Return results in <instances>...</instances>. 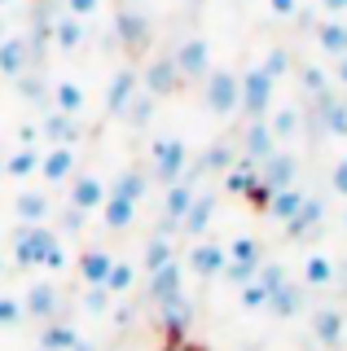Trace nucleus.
Here are the masks:
<instances>
[{"mask_svg": "<svg viewBox=\"0 0 347 351\" xmlns=\"http://www.w3.org/2000/svg\"><path fill=\"white\" fill-rule=\"evenodd\" d=\"M215 206H220V197H215V193H198V197L189 202V211H185V219H180L176 228H180L185 237H193V241H198L202 233H207V224H211Z\"/></svg>", "mask_w": 347, "mask_h": 351, "instance_id": "4be33fe9", "label": "nucleus"}, {"mask_svg": "<svg viewBox=\"0 0 347 351\" xmlns=\"http://www.w3.org/2000/svg\"><path fill=\"white\" fill-rule=\"evenodd\" d=\"M312 338H317L321 347H339V338H343V316L334 312V307L312 312Z\"/></svg>", "mask_w": 347, "mask_h": 351, "instance_id": "7c9ffc66", "label": "nucleus"}, {"mask_svg": "<svg viewBox=\"0 0 347 351\" xmlns=\"http://www.w3.org/2000/svg\"><path fill=\"white\" fill-rule=\"evenodd\" d=\"M67 263H71L67 241H53V250L45 255V263H40V268H45V272H67Z\"/></svg>", "mask_w": 347, "mask_h": 351, "instance_id": "49530a36", "label": "nucleus"}, {"mask_svg": "<svg viewBox=\"0 0 347 351\" xmlns=\"http://www.w3.org/2000/svg\"><path fill=\"white\" fill-rule=\"evenodd\" d=\"M40 136H45L49 145H75V141H80V119L49 106L45 119H40Z\"/></svg>", "mask_w": 347, "mask_h": 351, "instance_id": "6ab92c4d", "label": "nucleus"}, {"mask_svg": "<svg viewBox=\"0 0 347 351\" xmlns=\"http://www.w3.org/2000/svg\"><path fill=\"white\" fill-rule=\"evenodd\" d=\"M31 71V40L27 36H5L0 40V75L5 80H23Z\"/></svg>", "mask_w": 347, "mask_h": 351, "instance_id": "f3484780", "label": "nucleus"}, {"mask_svg": "<svg viewBox=\"0 0 347 351\" xmlns=\"http://www.w3.org/2000/svg\"><path fill=\"white\" fill-rule=\"evenodd\" d=\"M9 36V27H5V18H0V40H5Z\"/></svg>", "mask_w": 347, "mask_h": 351, "instance_id": "13d9d810", "label": "nucleus"}, {"mask_svg": "<svg viewBox=\"0 0 347 351\" xmlns=\"http://www.w3.org/2000/svg\"><path fill=\"white\" fill-rule=\"evenodd\" d=\"M224 259H229V255H224L220 241H202V237H198V241L189 246V255H185V268H189L198 281H215V277L224 272Z\"/></svg>", "mask_w": 347, "mask_h": 351, "instance_id": "9d476101", "label": "nucleus"}, {"mask_svg": "<svg viewBox=\"0 0 347 351\" xmlns=\"http://www.w3.org/2000/svg\"><path fill=\"white\" fill-rule=\"evenodd\" d=\"M237 290H242V307H246V312H259V307H268V285L259 281V277L242 281Z\"/></svg>", "mask_w": 347, "mask_h": 351, "instance_id": "a18cd8bd", "label": "nucleus"}, {"mask_svg": "<svg viewBox=\"0 0 347 351\" xmlns=\"http://www.w3.org/2000/svg\"><path fill=\"white\" fill-rule=\"evenodd\" d=\"M145 294L154 303H167V299H176V294H185V268H180V259H171V263H163L158 272H149Z\"/></svg>", "mask_w": 347, "mask_h": 351, "instance_id": "a211bd4d", "label": "nucleus"}, {"mask_svg": "<svg viewBox=\"0 0 347 351\" xmlns=\"http://www.w3.org/2000/svg\"><path fill=\"white\" fill-rule=\"evenodd\" d=\"M23 299H18V294H5L0 290V329H18L23 325Z\"/></svg>", "mask_w": 347, "mask_h": 351, "instance_id": "37998d69", "label": "nucleus"}, {"mask_svg": "<svg viewBox=\"0 0 347 351\" xmlns=\"http://www.w3.org/2000/svg\"><path fill=\"white\" fill-rule=\"evenodd\" d=\"M255 180H259V162H251V158H242V154H237V162L224 171V193L246 197V189H251Z\"/></svg>", "mask_w": 347, "mask_h": 351, "instance_id": "2f4dec72", "label": "nucleus"}, {"mask_svg": "<svg viewBox=\"0 0 347 351\" xmlns=\"http://www.w3.org/2000/svg\"><path fill=\"white\" fill-rule=\"evenodd\" d=\"M110 299L115 294L106 290V285H84V312L88 316H106L110 312Z\"/></svg>", "mask_w": 347, "mask_h": 351, "instance_id": "c03bdc74", "label": "nucleus"}, {"mask_svg": "<svg viewBox=\"0 0 347 351\" xmlns=\"http://www.w3.org/2000/svg\"><path fill=\"white\" fill-rule=\"evenodd\" d=\"M75 343H80V329L71 321H62V316H53V321L40 325V347L45 351H71Z\"/></svg>", "mask_w": 347, "mask_h": 351, "instance_id": "a878e982", "label": "nucleus"}, {"mask_svg": "<svg viewBox=\"0 0 347 351\" xmlns=\"http://www.w3.org/2000/svg\"><path fill=\"white\" fill-rule=\"evenodd\" d=\"M53 44H58L62 53H75L84 44V18H75L71 9H62V14L53 18Z\"/></svg>", "mask_w": 347, "mask_h": 351, "instance_id": "bb28decb", "label": "nucleus"}, {"mask_svg": "<svg viewBox=\"0 0 347 351\" xmlns=\"http://www.w3.org/2000/svg\"><path fill=\"white\" fill-rule=\"evenodd\" d=\"M321 9H325L330 18H343V14H347V0H321Z\"/></svg>", "mask_w": 347, "mask_h": 351, "instance_id": "864d4df0", "label": "nucleus"}, {"mask_svg": "<svg viewBox=\"0 0 347 351\" xmlns=\"http://www.w3.org/2000/svg\"><path fill=\"white\" fill-rule=\"evenodd\" d=\"M290 66H295V58H290V49H286V44H277V49H268L264 53V62H259V71H264L268 75V80H286V75H290Z\"/></svg>", "mask_w": 347, "mask_h": 351, "instance_id": "ea45409f", "label": "nucleus"}, {"mask_svg": "<svg viewBox=\"0 0 347 351\" xmlns=\"http://www.w3.org/2000/svg\"><path fill=\"white\" fill-rule=\"evenodd\" d=\"M224 272L220 277L224 281H233V285H242V281H251L255 272H259V263H264V246H259L255 237H233L229 246H224Z\"/></svg>", "mask_w": 347, "mask_h": 351, "instance_id": "39448f33", "label": "nucleus"}, {"mask_svg": "<svg viewBox=\"0 0 347 351\" xmlns=\"http://www.w3.org/2000/svg\"><path fill=\"white\" fill-rule=\"evenodd\" d=\"M268 14L281 18V22H290V18L299 14V0H268Z\"/></svg>", "mask_w": 347, "mask_h": 351, "instance_id": "09e8293b", "label": "nucleus"}, {"mask_svg": "<svg viewBox=\"0 0 347 351\" xmlns=\"http://www.w3.org/2000/svg\"><path fill=\"white\" fill-rule=\"evenodd\" d=\"M171 259H176V246H171V237H167V233H154V237L145 241V255H141V268H145V277H149V272H158L163 263H171Z\"/></svg>", "mask_w": 347, "mask_h": 351, "instance_id": "c9c22d12", "label": "nucleus"}, {"mask_svg": "<svg viewBox=\"0 0 347 351\" xmlns=\"http://www.w3.org/2000/svg\"><path fill=\"white\" fill-rule=\"evenodd\" d=\"M334 281V263L330 255H308L303 259V285H312V290H321V285Z\"/></svg>", "mask_w": 347, "mask_h": 351, "instance_id": "58836bf2", "label": "nucleus"}, {"mask_svg": "<svg viewBox=\"0 0 347 351\" xmlns=\"http://www.w3.org/2000/svg\"><path fill=\"white\" fill-rule=\"evenodd\" d=\"M268 128H273L277 145L295 141V136H299V128H303V114H299V106H277V110H268Z\"/></svg>", "mask_w": 347, "mask_h": 351, "instance_id": "c85d7f7f", "label": "nucleus"}, {"mask_svg": "<svg viewBox=\"0 0 347 351\" xmlns=\"http://www.w3.org/2000/svg\"><path fill=\"white\" fill-rule=\"evenodd\" d=\"M185 5H189V9H202V5H207V0H185Z\"/></svg>", "mask_w": 347, "mask_h": 351, "instance_id": "4d7b16f0", "label": "nucleus"}, {"mask_svg": "<svg viewBox=\"0 0 347 351\" xmlns=\"http://www.w3.org/2000/svg\"><path fill=\"white\" fill-rule=\"evenodd\" d=\"M40 141H45V136H40V123H23V128H18V145H40Z\"/></svg>", "mask_w": 347, "mask_h": 351, "instance_id": "3c124183", "label": "nucleus"}, {"mask_svg": "<svg viewBox=\"0 0 347 351\" xmlns=\"http://www.w3.org/2000/svg\"><path fill=\"white\" fill-rule=\"evenodd\" d=\"M14 215H18V224H49L53 197L45 189H23V193L14 197Z\"/></svg>", "mask_w": 347, "mask_h": 351, "instance_id": "412c9836", "label": "nucleus"}, {"mask_svg": "<svg viewBox=\"0 0 347 351\" xmlns=\"http://www.w3.org/2000/svg\"><path fill=\"white\" fill-rule=\"evenodd\" d=\"M136 88H141V71H136L132 62H128V66H119V71H115V80H110V88H106V114L123 119V110H128V101L136 97Z\"/></svg>", "mask_w": 347, "mask_h": 351, "instance_id": "ddd939ff", "label": "nucleus"}, {"mask_svg": "<svg viewBox=\"0 0 347 351\" xmlns=\"http://www.w3.org/2000/svg\"><path fill=\"white\" fill-rule=\"evenodd\" d=\"M123 351H128V347H123Z\"/></svg>", "mask_w": 347, "mask_h": 351, "instance_id": "680f3d73", "label": "nucleus"}, {"mask_svg": "<svg viewBox=\"0 0 347 351\" xmlns=\"http://www.w3.org/2000/svg\"><path fill=\"white\" fill-rule=\"evenodd\" d=\"M145 189H149V180H145V171H136V167H123L110 184V193L128 197V202H136V206H141V197H145Z\"/></svg>", "mask_w": 347, "mask_h": 351, "instance_id": "e433bc0d", "label": "nucleus"}, {"mask_svg": "<svg viewBox=\"0 0 347 351\" xmlns=\"http://www.w3.org/2000/svg\"><path fill=\"white\" fill-rule=\"evenodd\" d=\"M71 351H97V347H93V343H84V338H80V343H75Z\"/></svg>", "mask_w": 347, "mask_h": 351, "instance_id": "6e6d98bb", "label": "nucleus"}, {"mask_svg": "<svg viewBox=\"0 0 347 351\" xmlns=\"http://www.w3.org/2000/svg\"><path fill=\"white\" fill-rule=\"evenodd\" d=\"M141 88H145L149 97H176L180 88H185V75L176 71V62H171V53H154L145 66H141Z\"/></svg>", "mask_w": 347, "mask_h": 351, "instance_id": "423d86ee", "label": "nucleus"}, {"mask_svg": "<svg viewBox=\"0 0 347 351\" xmlns=\"http://www.w3.org/2000/svg\"><path fill=\"white\" fill-rule=\"evenodd\" d=\"M106 193H110V184H106L101 176H93V171H75L67 180V206H75V211H84V215L101 211Z\"/></svg>", "mask_w": 347, "mask_h": 351, "instance_id": "0eeeda50", "label": "nucleus"}, {"mask_svg": "<svg viewBox=\"0 0 347 351\" xmlns=\"http://www.w3.org/2000/svg\"><path fill=\"white\" fill-rule=\"evenodd\" d=\"M36 351H45V347H36Z\"/></svg>", "mask_w": 347, "mask_h": 351, "instance_id": "052dcab7", "label": "nucleus"}, {"mask_svg": "<svg viewBox=\"0 0 347 351\" xmlns=\"http://www.w3.org/2000/svg\"><path fill=\"white\" fill-rule=\"evenodd\" d=\"M154 110H158V97H149L145 88H136V97L128 101V110H123V119L132 128H149V119H154Z\"/></svg>", "mask_w": 347, "mask_h": 351, "instance_id": "4c0bfd02", "label": "nucleus"}, {"mask_svg": "<svg viewBox=\"0 0 347 351\" xmlns=\"http://www.w3.org/2000/svg\"><path fill=\"white\" fill-rule=\"evenodd\" d=\"M119 36H123L128 53H145L149 44V22L136 14V9H119Z\"/></svg>", "mask_w": 347, "mask_h": 351, "instance_id": "393cba45", "label": "nucleus"}, {"mask_svg": "<svg viewBox=\"0 0 347 351\" xmlns=\"http://www.w3.org/2000/svg\"><path fill=\"white\" fill-rule=\"evenodd\" d=\"M334 80H339V84L347 88V53H343V58H339V71H334Z\"/></svg>", "mask_w": 347, "mask_h": 351, "instance_id": "5fc2aeb1", "label": "nucleus"}, {"mask_svg": "<svg viewBox=\"0 0 347 351\" xmlns=\"http://www.w3.org/2000/svg\"><path fill=\"white\" fill-rule=\"evenodd\" d=\"M321 219H325V202H321V197H303V206L295 211V219H286V233L290 237H303L308 228H317Z\"/></svg>", "mask_w": 347, "mask_h": 351, "instance_id": "f704fd0d", "label": "nucleus"}, {"mask_svg": "<svg viewBox=\"0 0 347 351\" xmlns=\"http://www.w3.org/2000/svg\"><path fill=\"white\" fill-rule=\"evenodd\" d=\"M277 101V84L268 80L259 66L237 75V110H242L246 119H268V110Z\"/></svg>", "mask_w": 347, "mask_h": 351, "instance_id": "f03ea898", "label": "nucleus"}, {"mask_svg": "<svg viewBox=\"0 0 347 351\" xmlns=\"http://www.w3.org/2000/svg\"><path fill=\"white\" fill-rule=\"evenodd\" d=\"M303 197H308V193H303L299 184H286V189H273V197H268V206H264V211L273 215V219H281V224H286V219H295V211L303 206Z\"/></svg>", "mask_w": 347, "mask_h": 351, "instance_id": "c756f323", "label": "nucleus"}, {"mask_svg": "<svg viewBox=\"0 0 347 351\" xmlns=\"http://www.w3.org/2000/svg\"><path fill=\"white\" fill-rule=\"evenodd\" d=\"M295 176H299V158L290 149H273L259 162V180H264L268 189H286V184H295Z\"/></svg>", "mask_w": 347, "mask_h": 351, "instance_id": "dca6fc26", "label": "nucleus"}, {"mask_svg": "<svg viewBox=\"0 0 347 351\" xmlns=\"http://www.w3.org/2000/svg\"><path fill=\"white\" fill-rule=\"evenodd\" d=\"M268 312L273 316H281V321H290V316H299L303 312V285H295V281H281L277 290H268Z\"/></svg>", "mask_w": 347, "mask_h": 351, "instance_id": "b1692460", "label": "nucleus"}, {"mask_svg": "<svg viewBox=\"0 0 347 351\" xmlns=\"http://www.w3.org/2000/svg\"><path fill=\"white\" fill-rule=\"evenodd\" d=\"M202 106H207V114H215V119H229L237 110V71L211 66V71L202 75Z\"/></svg>", "mask_w": 347, "mask_h": 351, "instance_id": "20e7f679", "label": "nucleus"}, {"mask_svg": "<svg viewBox=\"0 0 347 351\" xmlns=\"http://www.w3.org/2000/svg\"><path fill=\"white\" fill-rule=\"evenodd\" d=\"M62 9H71L75 18H93L101 9V0H62Z\"/></svg>", "mask_w": 347, "mask_h": 351, "instance_id": "de8ad7c7", "label": "nucleus"}, {"mask_svg": "<svg viewBox=\"0 0 347 351\" xmlns=\"http://www.w3.org/2000/svg\"><path fill=\"white\" fill-rule=\"evenodd\" d=\"M273 149H277V136H273V128H268V119H246V132H242L237 154L251 158V162H264Z\"/></svg>", "mask_w": 347, "mask_h": 351, "instance_id": "2eb2a0df", "label": "nucleus"}, {"mask_svg": "<svg viewBox=\"0 0 347 351\" xmlns=\"http://www.w3.org/2000/svg\"><path fill=\"white\" fill-rule=\"evenodd\" d=\"M23 312L31 321H53L62 312V290L58 281H31V290L23 294Z\"/></svg>", "mask_w": 347, "mask_h": 351, "instance_id": "f8f14e48", "label": "nucleus"}, {"mask_svg": "<svg viewBox=\"0 0 347 351\" xmlns=\"http://www.w3.org/2000/svg\"><path fill=\"white\" fill-rule=\"evenodd\" d=\"M115 250H106V246H84L80 250V259H75V272H80V281L84 285H106V277H110V268H115Z\"/></svg>", "mask_w": 347, "mask_h": 351, "instance_id": "4468645a", "label": "nucleus"}, {"mask_svg": "<svg viewBox=\"0 0 347 351\" xmlns=\"http://www.w3.org/2000/svg\"><path fill=\"white\" fill-rule=\"evenodd\" d=\"M171 62H176V71L185 75V80H202V75L211 71V44L207 36H185L171 49Z\"/></svg>", "mask_w": 347, "mask_h": 351, "instance_id": "1a4fd4ad", "label": "nucleus"}, {"mask_svg": "<svg viewBox=\"0 0 347 351\" xmlns=\"http://www.w3.org/2000/svg\"><path fill=\"white\" fill-rule=\"evenodd\" d=\"M5 5H14V0H0V9H5Z\"/></svg>", "mask_w": 347, "mask_h": 351, "instance_id": "bf43d9fd", "label": "nucleus"}, {"mask_svg": "<svg viewBox=\"0 0 347 351\" xmlns=\"http://www.w3.org/2000/svg\"><path fill=\"white\" fill-rule=\"evenodd\" d=\"M193 197H198V171L189 167L180 180L167 184V193H163V228H176L180 219H185V211H189Z\"/></svg>", "mask_w": 347, "mask_h": 351, "instance_id": "6e6552de", "label": "nucleus"}, {"mask_svg": "<svg viewBox=\"0 0 347 351\" xmlns=\"http://www.w3.org/2000/svg\"><path fill=\"white\" fill-rule=\"evenodd\" d=\"M299 84H303V93H312L317 101H321V97H330V80H325L321 66H299Z\"/></svg>", "mask_w": 347, "mask_h": 351, "instance_id": "79ce46f5", "label": "nucleus"}, {"mask_svg": "<svg viewBox=\"0 0 347 351\" xmlns=\"http://www.w3.org/2000/svg\"><path fill=\"white\" fill-rule=\"evenodd\" d=\"M49 106L53 110H62V114H75L80 119L84 114V106H88V93H84V84L80 80H53V88H49Z\"/></svg>", "mask_w": 347, "mask_h": 351, "instance_id": "aec40b11", "label": "nucleus"}, {"mask_svg": "<svg viewBox=\"0 0 347 351\" xmlns=\"http://www.w3.org/2000/svg\"><path fill=\"white\" fill-rule=\"evenodd\" d=\"M317 44L330 53V58H343V53H347V22H343V18L317 22Z\"/></svg>", "mask_w": 347, "mask_h": 351, "instance_id": "473e14b6", "label": "nucleus"}, {"mask_svg": "<svg viewBox=\"0 0 347 351\" xmlns=\"http://www.w3.org/2000/svg\"><path fill=\"white\" fill-rule=\"evenodd\" d=\"M101 228H110V233H123V228H132V219H136V202H128V197H119V193H106V202H101Z\"/></svg>", "mask_w": 347, "mask_h": 351, "instance_id": "5701e85b", "label": "nucleus"}, {"mask_svg": "<svg viewBox=\"0 0 347 351\" xmlns=\"http://www.w3.org/2000/svg\"><path fill=\"white\" fill-rule=\"evenodd\" d=\"M330 184H334V193H343V197H347V158H343V162H334Z\"/></svg>", "mask_w": 347, "mask_h": 351, "instance_id": "603ef678", "label": "nucleus"}, {"mask_svg": "<svg viewBox=\"0 0 347 351\" xmlns=\"http://www.w3.org/2000/svg\"><path fill=\"white\" fill-rule=\"evenodd\" d=\"M132 285H136V263H128V259H115L110 277H106V290H110V294H128Z\"/></svg>", "mask_w": 347, "mask_h": 351, "instance_id": "a19ab883", "label": "nucleus"}, {"mask_svg": "<svg viewBox=\"0 0 347 351\" xmlns=\"http://www.w3.org/2000/svg\"><path fill=\"white\" fill-rule=\"evenodd\" d=\"M233 162H237V149L229 145V141H220V145H211L207 154H202L193 171H198V176H224V171L233 167Z\"/></svg>", "mask_w": 347, "mask_h": 351, "instance_id": "72a5a7b5", "label": "nucleus"}, {"mask_svg": "<svg viewBox=\"0 0 347 351\" xmlns=\"http://www.w3.org/2000/svg\"><path fill=\"white\" fill-rule=\"evenodd\" d=\"M71 176H75V145H45V154H40V180L49 189H62Z\"/></svg>", "mask_w": 347, "mask_h": 351, "instance_id": "9b49d317", "label": "nucleus"}, {"mask_svg": "<svg viewBox=\"0 0 347 351\" xmlns=\"http://www.w3.org/2000/svg\"><path fill=\"white\" fill-rule=\"evenodd\" d=\"M40 145H18L14 154L5 158V176L9 180H31V176H40Z\"/></svg>", "mask_w": 347, "mask_h": 351, "instance_id": "cd10ccee", "label": "nucleus"}, {"mask_svg": "<svg viewBox=\"0 0 347 351\" xmlns=\"http://www.w3.org/2000/svg\"><path fill=\"white\" fill-rule=\"evenodd\" d=\"M84 219H88L84 211H75V206H67V215H62V228H67V233L75 237V233H80V228H84Z\"/></svg>", "mask_w": 347, "mask_h": 351, "instance_id": "8fccbe9b", "label": "nucleus"}, {"mask_svg": "<svg viewBox=\"0 0 347 351\" xmlns=\"http://www.w3.org/2000/svg\"><path fill=\"white\" fill-rule=\"evenodd\" d=\"M185 171H189V145L180 136H158L154 145H149V176H154L158 184L180 180Z\"/></svg>", "mask_w": 347, "mask_h": 351, "instance_id": "7ed1b4c3", "label": "nucleus"}, {"mask_svg": "<svg viewBox=\"0 0 347 351\" xmlns=\"http://www.w3.org/2000/svg\"><path fill=\"white\" fill-rule=\"evenodd\" d=\"M53 241H62V233L53 224H18L14 228V268H40L45 263V255L53 250Z\"/></svg>", "mask_w": 347, "mask_h": 351, "instance_id": "f257e3e1", "label": "nucleus"}]
</instances>
